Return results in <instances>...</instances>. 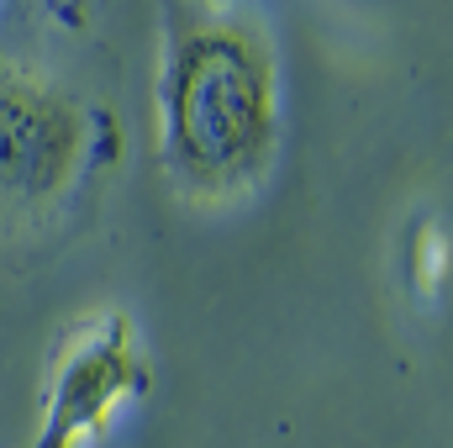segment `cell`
Returning a JSON list of instances; mask_svg holds the SVG:
<instances>
[{"label": "cell", "mask_w": 453, "mask_h": 448, "mask_svg": "<svg viewBox=\"0 0 453 448\" xmlns=\"http://www.w3.org/2000/svg\"><path fill=\"white\" fill-rule=\"evenodd\" d=\"M153 127L174 196L232 206L258 190L285 127L269 27L232 0H164Z\"/></svg>", "instance_id": "6da1fadb"}, {"label": "cell", "mask_w": 453, "mask_h": 448, "mask_svg": "<svg viewBox=\"0 0 453 448\" xmlns=\"http://www.w3.org/2000/svg\"><path fill=\"white\" fill-rule=\"evenodd\" d=\"M111 153V121L64 80L0 53V217L48 222Z\"/></svg>", "instance_id": "7a4b0ae2"}, {"label": "cell", "mask_w": 453, "mask_h": 448, "mask_svg": "<svg viewBox=\"0 0 453 448\" xmlns=\"http://www.w3.org/2000/svg\"><path fill=\"white\" fill-rule=\"evenodd\" d=\"M153 390V364L132 312L106 306L69 322L37 385V422L21 448H90Z\"/></svg>", "instance_id": "3957f363"}, {"label": "cell", "mask_w": 453, "mask_h": 448, "mask_svg": "<svg viewBox=\"0 0 453 448\" xmlns=\"http://www.w3.org/2000/svg\"><path fill=\"white\" fill-rule=\"evenodd\" d=\"M406 280L422 301L443 296L449 285V222L443 217H422L411 227V243H406Z\"/></svg>", "instance_id": "277c9868"}]
</instances>
